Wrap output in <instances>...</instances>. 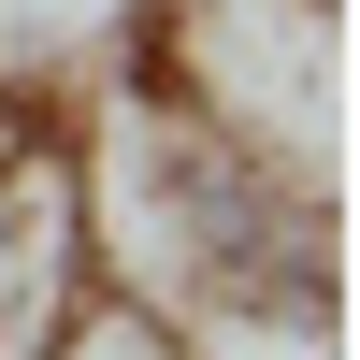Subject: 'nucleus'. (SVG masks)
Returning a JSON list of instances; mask_svg holds the SVG:
<instances>
[{
    "label": "nucleus",
    "instance_id": "f257e3e1",
    "mask_svg": "<svg viewBox=\"0 0 360 360\" xmlns=\"http://www.w3.org/2000/svg\"><path fill=\"white\" fill-rule=\"evenodd\" d=\"M72 245L101 303L159 317L188 360H332V202L317 173L259 159L188 86L130 72L72 173Z\"/></svg>",
    "mask_w": 360,
    "mask_h": 360
},
{
    "label": "nucleus",
    "instance_id": "f03ea898",
    "mask_svg": "<svg viewBox=\"0 0 360 360\" xmlns=\"http://www.w3.org/2000/svg\"><path fill=\"white\" fill-rule=\"evenodd\" d=\"M29 360H188V346H173L159 317H130V303H72V317H58Z\"/></svg>",
    "mask_w": 360,
    "mask_h": 360
}]
</instances>
